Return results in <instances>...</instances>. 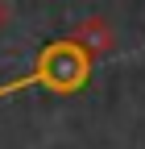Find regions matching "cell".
Masks as SVG:
<instances>
[{"label": "cell", "mask_w": 145, "mask_h": 149, "mask_svg": "<svg viewBox=\"0 0 145 149\" xmlns=\"http://www.w3.org/2000/svg\"><path fill=\"white\" fill-rule=\"evenodd\" d=\"M91 66H96V58L75 42V37L46 42V46L38 50V66H33V70H25L21 79L0 83V100L17 95V91H29V87H46L50 95H75V91L87 87Z\"/></svg>", "instance_id": "1"}, {"label": "cell", "mask_w": 145, "mask_h": 149, "mask_svg": "<svg viewBox=\"0 0 145 149\" xmlns=\"http://www.w3.org/2000/svg\"><path fill=\"white\" fill-rule=\"evenodd\" d=\"M70 37H75V42H79L87 54H91V58H104V54L116 46V33H112V25H108L100 13H96V17H83V21L75 25V33H70Z\"/></svg>", "instance_id": "2"}, {"label": "cell", "mask_w": 145, "mask_h": 149, "mask_svg": "<svg viewBox=\"0 0 145 149\" xmlns=\"http://www.w3.org/2000/svg\"><path fill=\"white\" fill-rule=\"evenodd\" d=\"M8 17H13V8H8V0H0V29L8 25Z\"/></svg>", "instance_id": "3"}]
</instances>
